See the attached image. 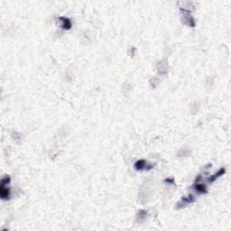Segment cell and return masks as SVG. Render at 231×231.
<instances>
[{
  "label": "cell",
  "mask_w": 231,
  "mask_h": 231,
  "mask_svg": "<svg viewBox=\"0 0 231 231\" xmlns=\"http://www.w3.org/2000/svg\"><path fill=\"white\" fill-rule=\"evenodd\" d=\"M10 177L6 176L4 177L1 181V185H0V197L2 200H9L10 197V189L8 188V184L10 183Z\"/></svg>",
  "instance_id": "cell-1"
},
{
  "label": "cell",
  "mask_w": 231,
  "mask_h": 231,
  "mask_svg": "<svg viewBox=\"0 0 231 231\" xmlns=\"http://www.w3.org/2000/svg\"><path fill=\"white\" fill-rule=\"evenodd\" d=\"M180 11H181L182 13H183L184 22H185L188 25H190V27H194V26H195V21L193 19L192 15L190 14V11H189L188 9L183 8V7L180 8Z\"/></svg>",
  "instance_id": "cell-2"
},
{
  "label": "cell",
  "mask_w": 231,
  "mask_h": 231,
  "mask_svg": "<svg viewBox=\"0 0 231 231\" xmlns=\"http://www.w3.org/2000/svg\"><path fill=\"white\" fill-rule=\"evenodd\" d=\"M194 200H195V199H194V196H193L192 194H190V195H188V196H186V197H183L182 199V200H181L180 202H178L176 208L177 209H180V208L182 209V208L185 207L187 204L193 202Z\"/></svg>",
  "instance_id": "cell-3"
},
{
  "label": "cell",
  "mask_w": 231,
  "mask_h": 231,
  "mask_svg": "<svg viewBox=\"0 0 231 231\" xmlns=\"http://www.w3.org/2000/svg\"><path fill=\"white\" fill-rule=\"evenodd\" d=\"M225 172H226L225 168H220V169L217 171L216 173H214L213 175H211V176H210L209 178H208V183H212L213 182H215V181H216L217 179H218L219 177L222 176V175H223V174L225 173Z\"/></svg>",
  "instance_id": "cell-4"
},
{
  "label": "cell",
  "mask_w": 231,
  "mask_h": 231,
  "mask_svg": "<svg viewBox=\"0 0 231 231\" xmlns=\"http://www.w3.org/2000/svg\"><path fill=\"white\" fill-rule=\"evenodd\" d=\"M59 20L61 21V28L64 29V30H69L71 28V22L69 19L68 17H65V16H61L59 17Z\"/></svg>",
  "instance_id": "cell-5"
},
{
  "label": "cell",
  "mask_w": 231,
  "mask_h": 231,
  "mask_svg": "<svg viewBox=\"0 0 231 231\" xmlns=\"http://www.w3.org/2000/svg\"><path fill=\"white\" fill-rule=\"evenodd\" d=\"M135 169L137 171L146 170V169H147V163H146V161L144 160V159L138 160V161L135 163Z\"/></svg>",
  "instance_id": "cell-6"
},
{
  "label": "cell",
  "mask_w": 231,
  "mask_h": 231,
  "mask_svg": "<svg viewBox=\"0 0 231 231\" xmlns=\"http://www.w3.org/2000/svg\"><path fill=\"white\" fill-rule=\"evenodd\" d=\"M195 185H194V189L197 190L198 192H200V193H207V187H206V185L205 184H202V183H195Z\"/></svg>",
  "instance_id": "cell-7"
},
{
  "label": "cell",
  "mask_w": 231,
  "mask_h": 231,
  "mask_svg": "<svg viewBox=\"0 0 231 231\" xmlns=\"http://www.w3.org/2000/svg\"><path fill=\"white\" fill-rule=\"evenodd\" d=\"M147 216V212L145 211H140L138 212V214H137V221L138 222H143L144 220L145 219V217Z\"/></svg>",
  "instance_id": "cell-8"
},
{
  "label": "cell",
  "mask_w": 231,
  "mask_h": 231,
  "mask_svg": "<svg viewBox=\"0 0 231 231\" xmlns=\"http://www.w3.org/2000/svg\"><path fill=\"white\" fill-rule=\"evenodd\" d=\"M165 183H173V180H172V179H166V180H165Z\"/></svg>",
  "instance_id": "cell-9"
}]
</instances>
